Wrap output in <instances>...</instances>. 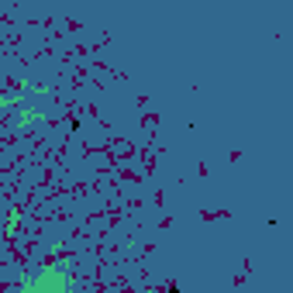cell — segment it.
<instances>
[{
  "instance_id": "1",
  "label": "cell",
  "mask_w": 293,
  "mask_h": 293,
  "mask_svg": "<svg viewBox=\"0 0 293 293\" xmlns=\"http://www.w3.org/2000/svg\"><path fill=\"white\" fill-rule=\"evenodd\" d=\"M166 293H183V290H179V287H169V290H166Z\"/></svg>"
}]
</instances>
